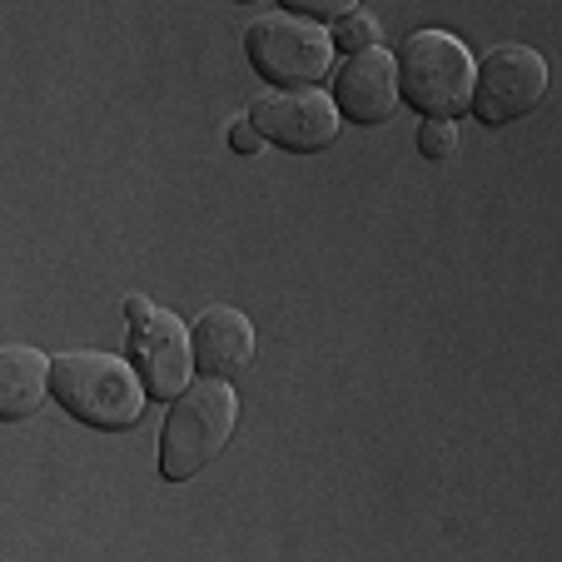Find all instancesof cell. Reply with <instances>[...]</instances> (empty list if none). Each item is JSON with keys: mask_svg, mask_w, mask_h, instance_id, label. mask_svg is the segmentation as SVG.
<instances>
[{"mask_svg": "<svg viewBox=\"0 0 562 562\" xmlns=\"http://www.w3.org/2000/svg\"><path fill=\"white\" fill-rule=\"evenodd\" d=\"M234 424H239V398H234L229 379L184 383L170 398V414L159 428V477L165 483L200 477L229 448Z\"/></svg>", "mask_w": 562, "mask_h": 562, "instance_id": "obj_2", "label": "cell"}, {"mask_svg": "<svg viewBox=\"0 0 562 562\" xmlns=\"http://www.w3.org/2000/svg\"><path fill=\"white\" fill-rule=\"evenodd\" d=\"M249 125L259 130V139L289 149V155H318L339 139V110L318 86L304 90H265L249 105Z\"/></svg>", "mask_w": 562, "mask_h": 562, "instance_id": "obj_7", "label": "cell"}, {"mask_svg": "<svg viewBox=\"0 0 562 562\" xmlns=\"http://www.w3.org/2000/svg\"><path fill=\"white\" fill-rule=\"evenodd\" d=\"M329 41H334V50L359 55V50H373V45H383V25H379V15H369V11H359V5H353L349 15H339V21H334Z\"/></svg>", "mask_w": 562, "mask_h": 562, "instance_id": "obj_11", "label": "cell"}, {"mask_svg": "<svg viewBox=\"0 0 562 562\" xmlns=\"http://www.w3.org/2000/svg\"><path fill=\"white\" fill-rule=\"evenodd\" d=\"M334 110L339 120H353V125H389L393 110L404 105L398 100V70H393V50L373 45V50H359L334 70Z\"/></svg>", "mask_w": 562, "mask_h": 562, "instance_id": "obj_8", "label": "cell"}, {"mask_svg": "<svg viewBox=\"0 0 562 562\" xmlns=\"http://www.w3.org/2000/svg\"><path fill=\"white\" fill-rule=\"evenodd\" d=\"M190 353H194V369L204 379H245L249 363H255V324L249 314L229 304H210L190 329Z\"/></svg>", "mask_w": 562, "mask_h": 562, "instance_id": "obj_9", "label": "cell"}, {"mask_svg": "<svg viewBox=\"0 0 562 562\" xmlns=\"http://www.w3.org/2000/svg\"><path fill=\"white\" fill-rule=\"evenodd\" d=\"M453 149H458V125L453 120H424V125H418V155L424 159L443 165Z\"/></svg>", "mask_w": 562, "mask_h": 562, "instance_id": "obj_12", "label": "cell"}, {"mask_svg": "<svg viewBox=\"0 0 562 562\" xmlns=\"http://www.w3.org/2000/svg\"><path fill=\"white\" fill-rule=\"evenodd\" d=\"M548 100V60L532 45H498L473 65V110L483 125H518Z\"/></svg>", "mask_w": 562, "mask_h": 562, "instance_id": "obj_6", "label": "cell"}, {"mask_svg": "<svg viewBox=\"0 0 562 562\" xmlns=\"http://www.w3.org/2000/svg\"><path fill=\"white\" fill-rule=\"evenodd\" d=\"M334 41L318 21L289 11H269L259 15L245 31V60L249 70L274 90H304V86H324L334 75Z\"/></svg>", "mask_w": 562, "mask_h": 562, "instance_id": "obj_4", "label": "cell"}, {"mask_svg": "<svg viewBox=\"0 0 562 562\" xmlns=\"http://www.w3.org/2000/svg\"><path fill=\"white\" fill-rule=\"evenodd\" d=\"M259 145H265V139H259V130L249 125V115L234 120V125H229V149H234V155H255Z\"/></svg>", "mask_w": 562, "mask_h": 562, "instance_id": "obj_14", "label": "cell"}, {"mask_svg": "<svg viewBox=\"0 0 562 562\" xmlns=\"http://www.w3.org/2000/svg\"><path fill=\"white\" fill-rule=\"evenodd\" d=\"M50 398L95 434H125L145 418L149 393L135 363L100 349H70L50 359Z\"/></svg>", "mask_w": 562, "mask_h": 562, "instance_id": "obj_1", "label": "cell"}, {"mask_svg": "<svg viewBox=\"0 0 562 562\" xmlns=\"http://www.w3.org/2000/svg\"><path fill=\"white\" fill-rule=\"evenodd\" d=\"M125 359L135 363L149 398H165V404H170L194 373L190 329H184L170 308L130 294L125 299Z\"/></svg>", "mask_w": 562, "mask_h": 562, "instance_id": "obj_5", "label": "cell"}, {"mask_svg": "<svg viewBox=\"0 0 562 562\" xmlns=\"http://www.w3.org/2000/svg\"><path fill=\"white\" fill-rule=\"evenodd\" d=\"M473 55L448 31H418L398 45V100L414 105L424 120H458L473 100Z\"/></svg>", "mask_w": 562, "mask_h": 562, "instance_id": "obj_3", "label": "cell"}, {"mask_svg": "<svg viewBox=\"0 0 562 562\" xmlns=\"http://www.w3.org/2000/svg\"><path fill=\"white\" fill-rule=\"evenodd\" d=\"M50 393V359L31 344L0 349V424H25L45 408Z\"/></svg>", "mask_w": 562, "mask_h": 562, "instance_id": "obj_10", "label": "cell"}, {"mask_svg": "<svg viewBox=\"0 0 562 562\" xmlns=\"http://www.w3.org/2000/svg\"><path fill=\"white\" fill-rule=\"evenodd\" d=\"M289 15H304V21H318V25H334L339 15H349L359 0H279Z\"/></svg>", "mask_w": 562, "mask_h": 562, "instance_id": "obj_13", "label": "cell"}]
</instances>
